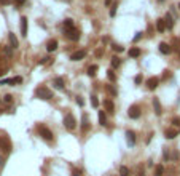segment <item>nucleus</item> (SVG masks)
I'll return each mask as SVG.
<instances>
[{"mask_svg":"<svg viewBox=\"0 0 180 176\" xmlns=\"http://www.w3.org/2000/svg\"><path fill=\"white\" fill-rule=\"evenodd\" d=\"M35 96L40 99H45V101H48V99H53V91L49 90L48 86H38L35 90Z\"/></svg>","mask_w":180,"mask_h":176,"instance_id":"1","label":"nucleus"},{"mask_svg":"<svg viewBox=\"0 0 180 176\" xmlns=\"http://www.w3.org/2000/svg\"><path fill=\"white\" fill-rule=\"evenodd\" d=\"M37 131H38V135H40L43 139H46V141H51V139H53V131L49 130L48 127H45V125H38V127H37Z\"/></svg>","mask_w":180,"mask_h":176,"instance_id":"2","label":"nucleus"},{"mask_svg":"<svg viewBox=\"0 0 180 176\" xmlns=\"http://www.w3.org/2000/svg\"><path fill=\"white\" fill-rule=\"evenodd\" d=\"M64 127L67 128V130H75L76 128V119L73 117V114H65L64 117Z\"/></svg>","mask_w":180,"mask_h":176,"instance_id":"3","label":"nucleus"},{"mask_svg":"<svg viewBox=\"0 0 180 176\" xmlns=\"http://www.w3.org/2000/svg\"><path fill=\"white\" fill-rule=\"evenodd\" d=\"M0 149L3 152H10L11 151V141H10V138H8V135H2L0 136Z\"/></svg>","mask_w":180,"mask_h":176,"instance_id":"4","label":"nucleus"},{"mask_svg":"<svg viewBox=\"0 0 180 176\" xmlns=\"http://www.w3.org/2000/svg\"><path fill=\"white\" fill-rule=\"evenodd\" d=\"M65 35H67L69 40L72 42H76L78 39H80V31L75 27H70V29H65Z\"/></svg>","mask_w":180,"mask_h":176,"instance_id":"5","label":"nucleus"},{"mask_svg":"<svg viewBox=\"0 0 180 176\" xmlns=\"http://www.w3.org/2000/svg\"><path fill=\"white\" fill-rule=\"evenodd\" d=\"M128 115H129V119H139L140 117V107L137 106V104L131 106L129 107V111H128Z\"/></svg>","mask_w":180,"mask_h":176,"instance_id":"6","label":"nucleus"},{"mask_svg":"<svg viewBox=\"0 0 180 176\" xmlns=\"http://www.w3.org/2000/svg\"><path fill=\"white\" fill-rule=\"evenodd\" d=\"M160 85V78L158 77H150L147 80V86H148V90H155L156 86Z\"/></svg>","mask_w":180,"mask_h":176,"instance_id":"7","label":"nucleus"},{"mask_svg":"<svg viewBox=\"0 0 180 176\" xmlns=\"http://www.w3.org/2000/svg\"><path fill=\"white\" fill-rule=\"evenodd\" d=\"M27 29H29V24H27V18L22 16L21 18V35H27Z\"/></svg>","mask_w":180,"mask_h":176,"instance_id":"8","label":"nucleus"},{"mask_svg":"<svg viewBox=\"0 0 180 176\" xmlns=\"http://www.w3.org/2000/svg\"><path fill=\"white\" fill-rule=\"evenodd\" d=\"M84 56H86V50H80V51H75V53L70 56V59H72V61H80Z\"/></svg>","mask_w":180,"mask_h":176,"instance_id":"9","label":"nucleus"},{"mask_svg":"<svg viewBox=\"0 0 180 176\" xmlns=\"http://www.w3.org/2000/svg\"><path fill=\"white\" fill-rule=\"evenodd\" d=\"M153 109H155V114L156 115H161L163 114V109H161V102L158 98H153Z\"/></svg>","mask_w":180,"mask_h":176,"instance_id":"10","label":"nucleus"},{"mask_svg":"<svg viewBox=\"0 0 180 176\" xmlns=\"http://www.w3.org/2000/svg\"><path fill=\"white\" fill-rule=\"evenodd\" d=\"M8 39H10V46H11V48H18V46H19V42H18L16 35L13 32L8 34Z\"/></svg>","mask_w":180,"mask_h":176,"instance_id":"11","label":"nucleus"},{"mask_svg":"<svg viewBox=\"0 0 180 176\" xmlns=\"http://www.w3.org/2000/svg\"><path fill=\"white\" fill-rule=\"evenodd\" d=\"M126 139H128L129 146H134L136 144V135H134V131H131V130L126 131Z\"/></svg>","mask_w":180,"mask_h":176,"instance_id":"12","label":"nucleus"},{"mask_svg":"<svg viewBox=\"0 0 180 176\" xmlns=\"http://www.w3.org/2000/svg\"><path fill=\"white\" fill-rule=\"evenodd\" d=\"M88 128H89L88 114H83V115H81V130H83V131H88Z\"/></svg>","mask_w":180,"mask_h":176,"instance_id":"13","label":"nucleus"},{"mask_svg":"<svg viewBox=\"0 0 180 176\" xmlns=\"http://www.w3.org/2000/svg\"><path fill=\"white\" fill-rule=\"evenodd\" d=\"M164 135H166V138H167V139H174L179 133H177V130H174V128H167V130L164 131Z\"/></svg>","mask_w":180,"mask_h":176,"instance_id":"14","label":"nucleus"},{"mask_svg":"<svg viewBox=\"0 0 180 176\" xmlns=\"http://www.w3.org/2000/svg\"><path fill=\"white\" fill-rule=\"evenodd\" d=\"M160 51H161L163 54H169V53H171V45H167L166 42L160 43Z\"/></svg>","mask_w":180,"mask_h":176,"instance_id":"15","label":"nucleus"},{"mask_svg":"<svg viewBox=\"0 0 180 176\" xmlns=\"http://www.w3.org/2000/svg\"><path fill=\"white\" fill-rule=\"evenodd\" d=\"M53 83H54V86H56L57 90H62V88H64V78L62 77H56Z\"/></svg>","mask_w":180,"mask_h":176,"instance_id":"16","label":"nucleus"},{"mask_svg":"<svg viewBox=\"0 0 180 176\" xmlns=\"http://www.w3.org/2000/svg\"><path fill=\"white\" fill-rule=\"evenodd\" d=\"M129 58H139L140 56V48H137V46H134V48H131L128 51Z\"/></svg>","mask_w":180,"mask_h":176,"instance_id":"17","label":"nucleus"},{"mask_svg":"<svg viewBox=\"0 0 180 176\" xmlns=\"http://www.w3.org/2000/svg\"><path fill=\"white\" fill-rule=\"evenodd\" d=\"M164 24H166V27H167V29L174 27V21H172V16L169 15V13L166 15V18H164Z\"/></svg>","mask_w":180,"mask_h":176,"instance_id":"18","label":"nucleus"},{"mask_svg":"<svg viewBox=\"0 0 180 176\" xmlns=\"http://www.w3.org/2000/svg\"><path fill=\"white\" fill-rule=\"evenodd\" d=\"M56 48H57V40H49L48 43H46V50H48L49 53H51V51H54Z\"/></svg>","mask_w":180,"mask_h":176,"instance_id":"19","label":"nucleus"},{"mask_svg":"<svg viewBox=\"0 0 180 176\" xmlns=\"http://www.w3.org/2000/svg\"><path fill=\"white\" fill-rule=\"evenodd\" d=\"M104 107L107 109L108 112H113V111H115V104H113L110 99H105V101H104Z\"/></svg>","mask_w":180,"mask_h":176,"instance_id":"20","label":"nucleus"},{"mask_svg":"<svg viewBox=\"0 0 180 176\" xmlns=\"http://www.w3.org/2000/svg\"><path fill=\"white\" fill-rule=\"evenodd\" d=\"M156 29H158V32H164V31H166L164 19H158V21H156Z\"/></svg>","mask_w":180,"mask_h":176,"instance_id":"21","label":"nucleus"},{"mask_svg":"<svg viewBox=\"0 0 180 176\" xmlns=\"http://www.w3.org/2000/svg\"><path fill=\"white\" fill-rule=\"evenodd\" d=\"M99 123L104 127V125H107V117H105V114L102 111H99Z\"/></svg>","mask_w":180,"mask_h":176,"instance_id":"22","label":"nucleus"},{"mask_svg":"<svg viewBox=\"0 0 180 176\" xmlns=\"http://www.w3.org/2000/svg\"><path fill=\"white\" fill-rule=\"evenodd\" d=\"M163 175H164V167H163V165H156L155 176H163Z\"/></svg>","mask_w":180,"mask_h":176,"instance_id":"23","label":"nucleus"},{"mask_svg":"<svg viewBox=\"0 0 180 176\" xmlns=\"http://www.w3.org/2000/svg\"><path fill=\"white\" fill-rule=\"evenodd\" d=\"M97 69H99V67H97L96 64H94V66H91V67L88 69V75H89V77H96V72H97Z\"/></svg>","mask_w":180,"mask_h":176,"instance_id":"24","label":"nucleus"},{"mask_svg":"<svg viewBox=\"0 0 180 176\" xmlns=\"http://www.w3.org/2000/svg\"><path fill=\"white\" fill-rule=\"evenodd\" d=\"M107 77H108L110 82H116V75H115V72H113V69H108L107 70Z\"/></svg>","mask_w":180,"mask_h":176,"instance_id":"25","label":"nucleus"},{"mask_svg":"<svg viewBox=\"0 0 180 176\" xmlns=\"http://www.w3.org/2000/svg\"><path fill=\"white\" fill-rule=\"evenodd\" d=\"M120 64H121L120 58H118V56H113L112 58V67H113V69H116V67H120Z\"/></svg>","mask_w":180,"mask_h":176,"instance_id":"26","label":"nucleus"},{"mask_svg":"<svg viewBox=\"0 0 180 176\" xmlns=\"http://www.w3.org/2000/svg\"><path fill=\"white\" fill-rule=\"evenodd\" d=\"M0 85H15V78H3L0 80Z\"/></svg>","mask_w":180,"mask_h":176,"instance_id":"27","label":"nucleus"},{"mask_svg":"<svg viewBox=\"0 0 180 176\" xmlns=\"http://www.w3.org/2000/svg\"><path fill=\"white\" fill-rule=\"evenodd\" d=\"M120 176H129V168L128 167H120Z\"/></svg>","mask_w":180,"mask_h":176,"instance_id":"28","label":"nucleus"},{"mask_svg":"<svg viewBox=\"0 0 180 176\" xmlns=\"http://www.w3.org/2000/svg\"><path fill=\"white\" fill-rule=\"evenodd\" d=\"M112 48H113V51H116V53H121V51H124L123 46H121V45H116V43H113Z\"/></svg>","mask_w":180,"mask_h":176,"instance_id":"29","label":"nucleus"},{"mask_svg":"<svg viewBox=\"0 0 180 176\" xmlns=\"http://www.w3.org/2000/svg\"><path fill=\"white\" fill-rule=\"evenodd\" d=\"M116 8H118V3H116V2H115V3H113L112 5V10H110V16H115V15H116Z\"/></svg>","mask_w":180,"mask_h":176,"instance_id":"30","label":"nucleus"},{"mask_svg":"<svg viewBox=\"0 0 180 176\" xmlns=\"http://www.w3.org/2000/svg\"><path fill=\"white\" fill-rule=\"evenodd\" d=\"M64 27H65V29L73 27V21H72V19H65V21H64Z\"/></svg>","mask_w":180,"mask_h":176,"instance_id":"31","label":"nucleus"},{"mask_svg":"<svg viewBox=\"0 0 180 176\" xmlns=\"http://www.w3.org/2000/svg\"><path fill=\"white\" fill-rule=\"evenodd\" d=\"M107 91H108L110 94H112V96H116V90L113 88L112 85H107Z\"/></svg>","mask_w":180,"mask_h":176,"instance_id":"32","label":"nucleus"},{"mask_svg":"<svg viewBox=\"0 0 180 176\" xmlns=\"http://www.w3.org/2000/svg\"><path fill=\"white\" fill-rule=\"evenodd\" d=\"M11 46H3V51H5V54H7V56H11L13 54V51H11Z\"/></svg>","mask_w":180,"mask_h":176,"instance_id":"33","label":"nucleus"},{"mask_svg":"<svg viewBox=\"0 0 180 176\" xmlns=\"http://www.w3.org/2000/svg\"><path fill=\"white\" fill-rule=\"evenodd\" d=\"M75 101H76V104H78V106H84V101H83V98H81V96H76Z\"/></svg>","mask_w":180,"mask_h":176,"instance_id":"34","label":"nucleus"},{"mask_svg":"<svg viewBox=\"0 0 180 176\" xmlns=\"http://www.w3.org/2000/svg\"><path fill=\"white\" fill-rule=\"evenodd\" d=\"M172 125H174V127H180V119L179 117H174V119H172Z\"/></svg>","mask_w":180,"mask_h":176,"instance_id":"35","label":"nucleus"},{"mask_svg":"<svg viewBox=\"0 0 180 176\" xmlns=\"http://www.w3.org/2000/svg\"><path fill=\"white\" fill-rule=\"evenodd\" d=\"M91 104H92V107H97V106H99V101H97L96 96H92V98H91Z\"/></svg>","mask_w":180,"mask_h":176,"instance_id":"36","label":"nucleus"},{"mask_svg":"<svg viewBox=\"0 0 180 176\" xmlns=\"http://www.w3.org/2000/svg\"><path fill=\"white\" fill-rule=\"evenodd\" d=\"M3 101H5V102H8V104H10V102L13 101V96H11V94H5V96H3Z\"/></svg>","mask_w":180,"mask_h":176,"instance_id":"37","label":"nucleus"},{"mask_svg":"<svg viewBox=\"0 0 180 176\" xmlns=\"http://www.w3.org/2000/svg\"><path fill=\"white\" fill-rule=\"evenodd\" d=\"M13 3L16 5V7H22L26 3V0H13Z\"/></svg>","mask_w":180,"mask_h":176,"instance_id":"38","label":"nucleus"},{"mask_svg":"<svg viewBox=\"0 0 180 176\" xmlns=\"http://www.w3.org/2000/svg\"><path fill=\"white\" fill-rule=\"evenodd\" d=\"M134 82H136V85H140L142 83V75H136V78H134Z\"/></svg>","mask_w":180,"mask_h":176,"instance_id":"39","label":"nucleus"},{"mask_svg":"<svg viewBox=\"0 0 180 176\" xmlns=\"http://www.w3.org/2000/svg\"><path fill=\"white\" fill-rule=\"evenodd\" d=\"M140 39H142V32H137L136 35H134V42H139Z\"/></svg>","mask_w":180,"mask_h":176,"instance_id":"40","label":"nucleus"},{"mask_svg":"<svg viewBox=\"0 0 180 176\" xmlns=\"http://www.w3.org/2000/svg\"><path fill=\"white\" fill-rule=\"evenodd\" d=\"M46 62H49V58H43V59H42V61L38 62V64H40V66H43V64H46Z\"/></svg>","mask_w":180,"mask_h":176,"instance_id":"41","label":"nucleus"},{"mask_svg":"<svg viewBox=\"0 0 180 176\" xmlns=\"http://www.w3.org/2000/svg\"><path fill=\"white\" fill-rule=\"evenodd\" d=\"M0 3L2 5H10V3H13V0H0Z\"/></svg>","mask_w":180,"mask_h":176,"instance_id":"42","label":"nucleus"},{"mask_svg":"<svg viewBox=\"0 0 180 176\" xmlns=\"http://www.w3.org/2000/svg\"><path fill=\"white\" fill-rule=\"evenodd\" d=\"M72 176H81V173L78 171V170H73V171H72Z\"/></svg>","mask_w":180,"mask_h":176,"instance_id":"43","label":"nucleus"},{"mask_svg":"<svg viewBox=\"0 0 180 176\" xmlns=\"http://www.w3.org/2000/svg\"><path fill=\"white\" fill-rule=\"evenodd\" d=\"M22 82V77H15V83H21Z\"/></svg>","mask_w":180,"mask_h":176,"instance_id":"44","label":"nucleus"},{"mask_svg":"<svg viewBox=\"0 0 180 176\" xmlns=\"http://www.w3.org/2000/svg\"><path fill=\"white\" fill-rule=\"evenodd\" d=\"M105 5H107V7L108 5H112V0H105Z\"/></svg>","mask_w":180,"mask_h":176,"instance_id":"45","label":"nucleus"},{"mask_svg":"<svg viewBox=\"0 0 180 176\" xmlns=\"http://www.w3.org/2000/svg\"><path fill=\"white\" fill-rule=\"evenodd\" d=\"M0 165H2V159H0Z\"/></svg>","mask_w":180,"mask_h":176,"instance_id":"46","label":"nucleus"},{"mask_svg":"<svg viewBox=\"0 0 180 176\" xmlns=\"http://www.w3.org/2000/svg\"><path fill=\"white\" fill-rule=\"evenodd\" d=\"M179 8H180V3H179Z\"/></svg>","mask_w":180,"mask_h":176,"instance_id":"47","label":"nucleus"},{"mask_svg":"<svg viewBox=\"0 0 180 176\" xmlns=\"http://www.w3.org/2000/svg\"><path fill=\"white\" fill-rule=\"evenodd\" d=\"M0 74H2V72H0Z\"/></svg>","mask_w":180,"mask_h":176,"instance_id":"48","label":"nucleus"}]
</instances>
